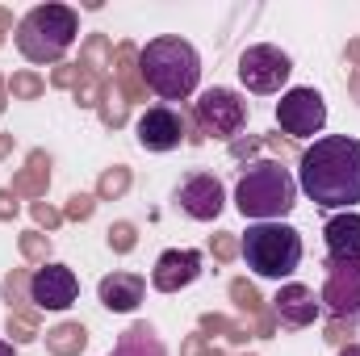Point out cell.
Returning a JSON list of instances; mask_svg holds the SVG:
<instances>
[{"label": "cell", "mask_w": 360, "mask_h": 356, "mask_svg": "<svg viewBox=\"0 0 360 356\" xmlns=\"http://www.w3.org/2000/svg\"><path fill=\"white\" fill-rule=\"evenodd\" d=\"M113 84L126 101H147V84L139 76V46L134 42H117L113 46Z\"/></svg>", "instance_id": "cell-17"}, {"label": "cell", "mask_w": 360, "mask_h": 356, "mask_svg": "<svg viewBox=\"0 0 360 356\" xmlns=\"http://www.w3.org/2000/svg\"><path fill=\"white\" fill-rule=\"evenodd\" d=\"M46 184H51V155L46 151H30V164L13 177V193L17 197H46Z\"/></svg>", "instance_id": "cell-18"}, {"label": "cell", "mask_w": 360, "mask_h": 356, "mask_svg": "<svg viewBox=\"0 0 360 356\" xmlns=\"http://www.w3.org/2000/svg\"><path fill=\"white\" fill-rule=\"evenodd\" d=\"M210 252H214V260H222V265H231V260L239 256V239H235L231 231H218V235L210 239Z\"/></svg>", "instance_id": "cell-31"}, {"label": "cell", "mask_w": 360, "mask_h": 356, "mask_svg": "<svg viewBox=\"0 0 360 356\" xmlns=\"http://www.w3.org/2000/svg\"><path fill=\"white\" fill-rule=\"evenodd\" d=\"M210 356H222V352H210Z\"/></svg>", "instance_id": "cell-48"}, {"label": "cell", "mask_w": 360, "mask_h": 356, "mask_svg": "<svg viewBox=\"0 0 360 356\" xmlns=\"http://www.w3.org/2000/svg\"><path fill=\"white\" fill-rule=\"evenodd\" d=\"M109 356H168V352H164V344H160L155 327H147V323H134V327H126V331H122L117 348H113Z\"/></svg>", "instance_id": "cell-19"}, {"label": "cell", "mask_w": 360, "mask_h": 356, "mask_svg": "<svg viewBox=\"0 0 360 356\" xmlns=\"http://www.w3.org/2000/svg\"><path fill=\"white\" fill-rule=\"evenodd\" d=\"M126 189H130V168L126 164H113V168H105L101 180H96V201H117Z\"/></svg>", "instance_id": "cell-24"}, {"label": "cell", "mask_w": 360, "mask_h": 356, "mask_svg": "<svg viewBox=\"0 0 360 356\" xmlns=\"http://www.w3.org/2000/svg\"><path fill=\"white\" fill-rule=\"evenodd\" d=\"M348 89H352V101L360 105V68L352 72V80H348Z\"/></svg>", "instance_id": "cell-43"}, {"label": "cell", "mask_w": 360, "mask_h": 356, "mask_svg": "<svg viewBox=\"0 0 360 356\" xmlns=\"http://www.w3.org/2000/svg\"><path fill=\"white\" fill-rule=\"evenodd\" d=\"M348 63H356V68H360V38L348 42Z\"/></svg>", "instance_id": "cell-42"}, {"label": "cell", "mask_w": 360, "mask_h": 356, "mask_svg": "<svg viewBox=\"0 0 360 356\" xmlns=\"http://www.w3.org/2000/svg\"><path fill=\"white\" fill-rule=\"evenodd\" d=\"M293 76V59L272 46V42H260V46H248L239 55V80L248 92H281V84Z\"/></svg>", "instance_id": "cell-7"}, {"label": "cell", "mask_w": 360, "mask_h": 356, "mask_svg": "<svg viewBox=\"0 0 360 356\" xmlns=\"http://www.w3.org/2000/svg\"><path fill=\"white\" fill-rule=\"evenodd\" d=\"M239 256L248 260V268L256 276L281 281V276L297 272V265H302V235L285 222H256L239 239Z\"/></svg>", "instance_id": "cell-5"}, {"label": "cell", "mask_w": 360, "mask_h": 356, "mask_svg": "<svg viewBox=\"0 0 360 356\" xmlns=\"http://www.w3.org/2000/svg\"><path fill=\"white\" fill-rule=\"evenodd\" d=\"M193 122H197L201 139L214 134V139H231L235 143V134L248 122V101L231 89H205L197 96V105H193Z\"/></svg>", "instance_id": "cell-6"}, {"label": "cell", "mask_w": 360, "mask_h": 356, "mask_svg": "<svg viewBox=\"0 0 360 356\" xmlns=\"http://www.w3.org/2000/svg\"><path fill=\"white\" fill-rule=\"evenodd\" d=\"M260 147H264V139H235V143H231V155H235V160H248V155H256Z\"/></svg>", "instance_id": "cell-37"}, {"label": "cell", "mask_w": 360, "mask_h": 356, "mask_svg": "<svg viewBox=\"0 0 360 356\" xmlns=\"http://www.w3.org/2000/svg\"><path fill=\"white\" fill-rule=\"evenodd\" d=\"M231 327H235V323H231L226 314H214V310L201 314V336H205V340H210V336H231Z\"/></svg>", "instance_id": "cell-33"}, {"label": "cell", "mask_w": 360, "mask_h": 356, "mask_svg": "<svg viewBox=\"0 0 360 356\" xmlns=\"http://www.w3.org/2000/svg\"><path fill=\"white\" fill-rule=\"evenodd\" d=\"M252 336H260V340H272V336H276V314H272V310L256 314V331H252Z\"/></svg>", "instance_id": "cell-40"}, {"label": "cell", "mask_w": 360, "mask_h": 356, "mask_svg": "<svg viewBox=\"0 0 360 356\" xmlns=\"http://www.w3.org/2000/svg\"><path fill=\"white\" fill-rule=\"evenodd\" d=\"M126 105H130V101H126L122 92L113 89V84H109L105 101L96 105V109H101V122H105V126H113V130H122V126H126Z\"/></svg>", "instance_id": "cell-26"}, {"label": "cell", "mask_w": 360, "mask_h": 356, "mask_svg": "<svg viewBox=\"0 0 360 356\" xmlns=\"http://www.w3.org/2000/svg\"><path fill=\"white\" fill-rule=\"evenodd\" d=\"M89 348V331L84 323H59L46 331V352L51 356H80Z\"/></svg>", "instance_id": "cell-20"}, {"label": "cell", "mask_w": 360, "mask_h": 356, "mask_svg": "<svg viewBox=\"0 0 360 356\" xmlns=\"http://www.w3.org/2000/svg\"><path fill=\"white\" fill-rule=\"evenodd\" d=\"M180 356H210V340L197 331V336H188L184 344H180Z\"/></svg>", "instance_id": "cell-39"}, {"label": "cell", "mask_w": 360, "mask_h": 356, "mask_svg": "<svg viewBox=\"0 0 360 356\" xmlns=\"http://www.w3.org/2000/svg\"><path fill=\"white\" fill-rule=\"evenodd\" d=\"M352 327H356V323H348V319H331V323H327V340H331L335 348H348V344H352Z\"/></svg>", "instance_id": "cell-35"}, {"label": "cell", "mask_w": 360, "mask_h": 356, "mask_svg": "<svg viewBox=\"0 0 360 356\" xmlns=\"http://www.w3.org/2000/svg\"><path fill=\"white\" fill-rule=\"evenodd\" d=\"M92 210H96V197H89V193H72V197H68L63 218H68V222H89Z\"/></svg>", "instance_id": "cell-30"}, {"label": "cell", "mask_w": 360, "mask_h": 356, "mask_svg": "<svg viewBox=\"0 0 360 356\" xmlns=\"http://www.w3.org/2000/svg\"><path fill=\"white\" fill-rule=\"evenodd\" d=\"M340 356H360V344H348V348H340Z\"/></svg>", "instance_id": "cell-46"}, {"label": "cell", "mask_w": 360, "mask_h": 356, "mask_svg": "<svg viewBox=\"0 0 360 356\" xmlns=\"http://www.w3.org/2000/svg\"><path fill=\"white\" fill-rule=\"evenodd\" d=\"M80 298V276L68 265H42L30 276V302L38 310H68Z\"/></svg>", "instance_id": "cell-10"}, {"label": "cell", "mask_w": 360, "mask_h": 356, "mask_svg": "<svg viewBox=\"0 0 360 356\" xmlns=\"http://www.w3.org/2000/svg\"><path fill=\"white\" fill-rule=\"evenodd\" d=\"M4 105H8V80L0 76V113H4Z\"/></svg>", "instance_id": "cell-45"}, {"label": "cell", "mask_w": 360, "mask_h": 356, "mask_svg": "<svg viewBox=\"0 0 360 356\" xmlns=\"http://www.w3.org/2000/svg\"><path fill=\"white\" fill-rule=\"evenodd\" d=\"M323 239H327L331 260H360V214L344 210V214L327 218Z\"/></svg>", "instance_id": "cell-16"}, {"label": "cell", "mask_w": 360, "mask_h": 356, "mask_svg": "<svg viewBox=\"0 0 360 356\" xmlns=\"http://www.w3.org/2000/svg\"><path fill=\"white\" fill-rule=\"evenodd\" d=\"M319 302L335 319L360 323V260H327V285Z\"/></svg>", "instance_id": "cell-9"}, {"label": "cell", "mask_w": 360, "mask_h": 356, "mask_svg": "<svg viewBox=\"0 0 360 356\" xmlns=\"http://www.w3.org/2000/svg\"><path fill=\"white\" fill-rule=\"evenodd\" d=\"M8 151H13V134H4V130H0V160H4Z\"/></svg>", "instance_id": "cell-44"}, {"label": "cell", "mask_w": 360, "mask_h": 356, "mask_svg": "<svg viewBox=\"0 0 360 356\" xmlns=\"http://www.w3.org/2000/svg\"><path fill=\"white\" fill-rule=\"evenodd\" d=\"M80 68H89V72H96V76H109V68H113V46H109L105 34H89V38H84Z\"/></svg>", "instance_id": "cell-21"}, {"label": "cell", "mask_w": 360, "mask_h": 356, "mask_svg": "<svg viewBox=\"0 0 360 356\" xmlns=\"http://www.w3.org/2000/svg\"><path fill=\"white\" fill-rule=\"evenodd\" d=\"M80 34V17L68 4H38L17 21V51L30 63H59Z\"/></svg>", "instance_id": "cell-4"}, {"label": "cell", "mask_w": 360, "mask_h": 356, "mask_svg": "<svg viewBox=\"0 0 360 356\" xmlns=\"http://www.w3.org/2000/svg\"><path fill=\"white\" fill-rule=\"evenodd\" d=\"M134 243H139V231H134V222H113V227H109V248H113L117 256L134 252Z\"/></svg>", "instance_id": "cell-29"}, {"label": "cell", "mask_w": 360, "mask_h": 356, "mask_svg": "<svg viewBox=\"0 0 360 356\" xmlns=\"http://www.w3.org/2000/svg\"><path fill=\"white\" fill-rule=\"evenodd\" d=\"M201 276V252H188V248H172L164 252L155 268H151V285L160 293H180L184 285H193Z\"/></svg>", "instance_id": "cell-13"}, {"label": "cell", "mask_w": 360, "mask_h": 356, "mask_svg": "<svg viewBox=\"0 0 360 356\" xmlns=\"http://www.w3.org/2000/svg\"><path fill=\"white\" fill-rule=\"evenodd\" d=\"M139 147H147V151H176L180 143H184V117H180L176 109H168V105H151L143 117H139Z\"/></svg>", "instance_id": "cell-12"}, {"label": "cell", "mask_w": 360, "mask_h": 356, "mask_svg": "<svg viewBox=\"0 0 360 356\" xmlns=\"http://www.w3.org/2000/svg\"><path fill=\"white\" fill-rule=\"evenodd\" d=\"M17 210H21V205H17V193H13V189H0V222H13Z\"/></svg>", "instance_id": "cell-38"}, {"label": "cell", "mask_w": 360, "mask_h": 356, "mask_svg": "<svg viewBox=\"0 0 360 356\" xmlns=\"http://www.w3.org/2000/svg\"><path fill=\"white\" fill-rule=\"evenodd\" d=\"M297 189L323 210H352L360 201V139L327 134L302 151Z\"/></svg>", "instance_id": "cell-1"}, {"label": "cell", "mask_w": 360, "mask_h": 356, "mask_svg": "<svg viewBox=\"0 0 360 356\" xmlns=\"http://www.w3.org/2000/svg\"><path fill=\"white\" fill-rule=\"evenodd\" d=\"M30 210H34V222L46 227V231H55V227L63 222V210H55V205H46V201H34Z\"/></svg>", "instance_id": "cell-34"}, {"label": "cell", "mask_w": 360, "mask_h": 356, "mask_svg": "<svg viewBox=\"0 0 360 356\" xmlns=\"http://www.w3.org/2000/svg\"><path fill=\"white\" fill-rule=\"evenodd\" d=\"M8 92H13L17 101H38V96L46 92V80H42L38 72H13V80H8Z\"/></svg>", "instance_id": "cell-27"}, {"label": "cell", "mask_w": 360, "mask_h": 356, "mask_svg": "<svg viewBox=\"0 0 360 356\" xmlns=\"http://www.w3.org/2000/svg\"><path fill=\"white\" fill-rule=\"evenodd\" d=\"M4 34H13V13L0 8V46H4Z\"/></svg>", "instance_id": "cell-41"}, {"label": "cell", "mask_w": 360, "mask_h": 356, "mask_svg": "<svg viewBox=\"0 0 360 356\" xmlns=\"http://www.w3.org/2000/svg\"><path fill=\"white\" fill-rule=\"evenodd\" d=\"M109 84H113L109 76H96V72H89V68H80V80H76L72 96H76V105H80V109H96V105L105 101Z\"/></svg>", "instance_id": "cell-22"}, {"label": "cell", "mask_w": 360, "mask_h": 356, "mask_svg": "<svg viewBox=\"0 0 360 356\" xmlns=\"http://www.w3.org/2000/svg\"><path fill=\"white\" fill-rule=\"evenodd\" d=\"M319 310H323V302L314 298V289H310V285H297V281L281 285L276 298H272V314H276L285 327H310V323L319 319Z\"/></svg>", "instance_id": "cell-14"}, {"label": "cell", "mask_w": 360, "mask_h": 356, "mask_svg": "<svg viewBox=\"0 0 360 356\" xmlns=\"http://www.w3.org/2000/svg\"><path fill=\"white\" fill-rule=\"evenodd\" d=\"M139 76L164 101H184V96H193L197 80H201V55L193 51V42H184L176 34L151 38L139 51Z\"/></svg>", "instance_id": "cell-2"}, {"label": "cell", "mask_w": 360, "mask_h": 356, "mask_svg": "<svg viewBox=\"0 0 360 356\" xmlns=\"http://www.w3.org/2000/svg\"><path fill=\"white\" fill-rule=\"evenodd\" d=\"M297 205V180L289 177V168H281L276 160H256L243 168V177L235 184V210L243 218H285Z\"/></svg>", "instance_id": "cell-3"}, {"label": "cell", "mask_w": 360, "mask_h": 356, "mask_svg": "<svg viewBox=\"0 0 360 356\" xmlns=\"http://www.w3.org/2000/svg\"><path fill=\"white\" fill-rule=\"evenodd\" d=\"M0 356H17V352H13V344H4V340H0Z\"/></svg>", "instance_id": "cell-47"}, {"label": "cell", "mask_w": 360, "mask_h": 356, "mask_svg": "<svg viewBox=\"0 0 360 356\" xmlns=\"http://www.w3.org/2000/svg\"><path fill=\"white\" fill-rule=\"evenodd\" d=\"M8 336H13L17 344L38 340V306H17V310H8Z\"/></svg>", "instance_id": "cell-23"}, {"label": "cell", "mask_w": 360, "mask_h": 356, "mask_svg": "<svg viewBox=\"0 0 360 356\" xmlns=\"http://www.w3.org/2000/svg\"><path fill=\"white\" fill-rule=\"evenodd\" d=\"M276 126L293 139H314L327 126V105L314 89H289L276 101Z\"/></svg>", "instance_id": "cell-8"}, {"label": "cell", "mask_w": 360, "mask_h": 356, "mask_svg": "<svg viewBox=\"0 0 360 356\" xmlns=\"http://www.w3.org/2000/svg\"><path fill=\"white\" fill-rule=\"evenodd\" d=\"M17 248H21V256H25L30 265H46V256H51V235H42V231H25V235L17 239Z\"/></svg>", "instance_id": "cell-28"}, {"label": "cell", "mask_w": 360, "mask_h": 356, "mask_svg": "<svg viewBox=\"0 0 360 356\" xmlns=\"http://www.w3.org/2000/svg\"><path fill=\"white\" fill-rule=\"evenodd\" d=\"M25 293H30V276H25V272H13V276L4 281V298H8V310L25 306Z\"/></svg>", "instance_id": "cell-32"}, {"label": "cell", "mask_w": 360, "mask_h": 356, "mask_svg": "<svg viewBox=\"0 0 360 356\" xmlns=\"http://www.w3.org/2000/svg\"><path fill=\"white\" fill-rule=\"evenodd\" d=\"M176 205L188 218H197V222H214L222 214V205H226V189H222V180L210 177V172H193V177L180 180Z\"/></svg>", "instance_id": "cell-11"}, {"label": "cell", "mask_w": 360, "mask_h": 356, "mask_svg": "<svg viewBox=\"0 0 360 356\" xmlns=\"http://www.w3.org/2000/svg\"><path fill=\"white\" fill-rule=\"evenodd\" d=\"M96 293H101V306H105V310H113V314H130V310L143 302L147 281H143L139 272H109V276H101Z\"/></svg>", "instance_id": "cell-15"}, {"label": "cell", "mask_w": 360, "mask_h": 356, "mask_svg": "<svg viewBox=\"0 0 360 356\" xmlns=\"http://www.w3.org/2000/svg\"><path fill=\"white\" fill-rule=\"evenodd\" d=\"M76 80H80V63H59L51 72V84L55 89H76Z\"/></svg>", "instance_id": "cell-36"}, {"label": "cell", "mask_w": 360, "mask_h": 356, "mask_svg": "<svg viewBox=\"0 0 360 356\" xmlns=\"http://www.w3.org/2000/svg\"><path fill=\"white\" fill-rule=\"evenodd\" d=\"M231 302H235L243 314H252V319L264 314V298H260V289H256L248 276H235V281H231Z\"/></svg>", "instance_id": "cell-25"}]
</instances>
